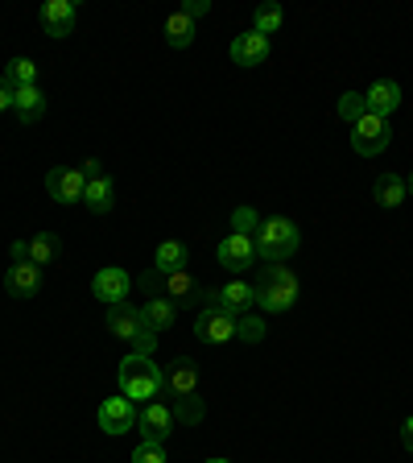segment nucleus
I'll return each mask as SVG.
<instances>
[{
  "label": "nucleus",
  "mask_w": 413,
  "mask_h": 463,
  "mask_svg": "<svg viewBox=\"0 0 413 463\" xmlns=\"http://www.w3.org/2000/svg\"><path fill=\"white\" fill-rule=\"evenodd\" d=\"M162 397H170L165 405L174 410V422L199 426L207 418V402L199 397V364L191 356H178L162 373Z\"/></svg>",
  "instance_id": "1"
},
{
  "label": "nucleus",
  "mask_w": 413,
  "mask_h": 463,
  "mask_svg": "<svg viewBox=\"0 0 413 463\" xmlns=\"http://www.w3.org/2000/svg\"><path fill=\"white\" fill-rule=\"evenodd\" d=\"M298 298H302V286H298V273L289 265H260L257 281H252V302L265 315H286Z\"/></svg>",
  "instance_id": "2"
},
{
  "label": "nucleus",
  "mask_w": 413,
  "mask_h": 463,
  "mask_svg": "<svg viewBox=\"0 0 413 463\" xmlns=\"http://www.w3.org/2000/svg\"><path fill=\"white\" fill-rule=\"evenodd\" d=\"M252 244H257V260H260V265H286V260L298 252L302 232H298V223H294V220L273 215V220H260Z\"/></svg>",
  "instance_id": "3"
},
{
  "label": "nucleus",
  "mask_w": 413,
  "mask_h": 463,
  "mask_svg": "<svg viewBox=\"0 0 413 463\" xmlns=\"http://www.w3.org/2000/svg\"><path fill=\"white\" fill-rule=\"evenodd\" d=\"M120 397H128V402H157L162 397V368L154 364V356H128L125 364H120Z\"/></svg>",
  "instance_id": "4"
},
{
  "label": "nucleus",
  "mask_w": 413,
  "mask_h": 463,
  "mask_svg": "<svg viewBox=\"0 0 413 463\" xmlns=\"http://www.w3.org/2000/svg\"><path fill=\"white\" fill-rule=\"evenodd\" d=\"M389 141H393V128H389V120H380V116L364 112L352 125V149H356L360 157H376V154H385Z\"/></svg>",
  "instance_id": "5"
},
{
  "label": "nucleus",
  "mask_w": 413,
  "mask_h": 463,
  "mask_svg": "<svg viewBox=\"0 0 413 463\" xmlns=\"http://www.w3.org/2000/svg\"><path fill=\"white\" fill-rule=\"evenodd\" d=\"M46 191L54 203H79L87 191L83 165H54V170L46 174Z\"/></svg>",
  "instance_id": "6"
},
{
  "label": "nucleus",
  "mask_w": 413,
  "mask_h": 463,
  "mask_svg": "<svg viewBox=\"0 0 413 463\" xmlns=\"http://www.w3.org/2000/svg\"><path fill=\"white\" fill-rule=\"evenodd\" d=\"M136 426H141V443H162L174 434V410L157 397V402H149L141 410V418H136Z\"/></svg>",
  "instance_id": "7"
},
{
  "label": "nucleus",
  "mask_w": 413,
  "mask_h": 463,
  "mask_svg": "<svg viewBox=\"0 0 413 463\" xmlns=\"http://www.w3.org/2000/svg\"><path fill=\"white\" fill-rule=\"evenodd\" d=\"M128 289H133V278H128V269H120V265H108V269H99L96 278H91V294H96L104 307L128 302Z\"/></svg>",
  "instance_id": "8"
},
{
  "label": "nucleus",
  "mask_w": 413,
  "mask_h": 463,
  "mask_svg": "<svg viewBox=\"0 0 413 463\" xmlns=\"http://www.w3.org/2000/svg\"><path fill=\"white\" fill-rule=\"evenodd\" d=\"M194 335L202 339V344H228V339H236V315H228V310H199V318H194Z\"/></svg>",
  "instance_id": "9"
},
{
  "label": "nucleus",
  "mask_w": 413,
  "mask_h": 463,
  "mask_svg": "<svg viewBox=\"0 0 413 463\" xmlns=\"http://www.w3.org/2000/svg\"><path fill=\"white\" fill-rule=\"evenodd\" d=\"M215 257H220V265L228 273H244L252 269V260H257V244H252V236H223L220 249H215Z\"/></svg>",
  "instance_id": "10"
},
{
  "label": "nucleus",
  "mask_w": 413,
  "mask_h": 463,
  "mask_svg": "<svg viewBox=\"0 0 413 463\" xmlns=\"http://www.w3.org/2000/svg\"><path fill=\"white\" fill-rule=\"evenodd\" d=\"M136 405L128 402V397H108L104 405H99V430L108 434H128L136 430Z\"/></svg>",
  "instance_id": "11"
},
{
  "label": "nucleus",
  "mask_w": 413,
  "mask_h": 463,
  "mask_svg": "<svg viewBox=\"0 0 413 463\" xmlns=\"http://www.w3.org/2000/svg\"><path fill=\"white\" fill-rule=\"evenodd\" d=\"M202 294H207V286H202L199 278H191V269H178L165 278V298H170L174 307H199L202 310Z\"/></svg>",
  "instance_id": "12"
},
{
  "label": "nucleus",
  "mask_w": 413,
  "mask_h": 463,
  "mask_svg": "<svg viewBox=\"0 0 413 463\" xmlns=\"http://www.w3.org/2000/svg\"><path fill=\"white\" fill-rule=\"evenodd\" d=\"M5 289H9L13 298H33L42 289V265H33V260H13L9 273H5Z\"/></svg>",
  "instance_id": "13"
},
{
  "label": "nucleus",
  "mask_w": 413,
  "mask_h": 463,
  "mask_svg": "<svg viewBox=\"0 0 413 463\" xmlns=\"http://www.w3.org/2000/svg\"><path fill=\"white\" fill-rule=\"evenodd\" d=\"M401 83H393V79H380V83H372L364 91V104H368V112L372 116H380V120H389V116L401 108Z\"/></svg>",
  "instance_id": "14"
},
{
  "label": "nucleus",
  "mask_w": 413,
  "mask_h": 463,
  "mask_svg": "<svg viewBox=\"0 0 413 463\" xmlns=\"http://www.w3.org/2000/svg\"><path fill=\"white\" fill-rule=\"evenodd\" d=\"M265 58H269V38L257 33V29H249V33H240L231 42V62L236 67H260Z\"/></svg>",
  "instance_id": "15"
},
{
  "label": "nucleus",
  "mask_w": 413,
  "mask_h": 463,
  "mask_svg": "<svg viewBox=\"0 0 413 463\" xmlns=\"http://www.w3.org/2000/svg\"><path fill=\"white\" fill-rule=\"evenodd\" d=\"M42 29H46L50 38L75 33V5H70V0H46V5H42Z\"/></svg>",
  "instance_id": "16"
},
{
  "label": "nucleus",
  "mask_w": 413,
  "mask_h": 463,
  "mask_svg": "<svg viewBox=\"0 0 413 463\" xmlns=\"http://www.w3.org/2000/svg\"><path fill=\"white\" fill-rule=\"evenodd\" d=\"M141 327H145L141 307H133V302H116V307H108V331H112L116 339H128V344H133V335Z\"/></svg>",
  "instance_id": "17"
},
{
  "label": "nucleus",
  "mask_w": 413,
  "mask_h": 463,
  "mask_svg": "<svg viewBox=\"0 0 413 463\" xmlns=\"http://www.w3.org/2000/svg\"><path fill=\"white\" fill-rule=\"evenodd\" d=\"M13 112H17L21 125H38L42 116H46V96H42V87H17V99H13Z\"/></svg>",
  "instance_id": "18"
},
{
  "label": "nucleus",
  "mask_w": 413,
  "mask_h": 463,
  "mask_svg": "<svg viewBox=\"0 0 413 463\" xmlns=\"http://www.w3.org/2000/svg\"><path fill=\"white\" fill-rule=\"evenodd\" d=\"M249 307H257V302H252V286L249 281H228V286H220V310H228V315H249Z\"/></svg>",
  "instance_id": "19"
},
{
  "label": "nucleus",
  "mask_w": 413,
  "mask_h": 463,
  "mask_svg": "<svg viewBox=\"0 0 413 463\" xmlns=\"http://www.w3.org/2000/svg\"><path fill=\"white\" fill-rule=\"evenodd\" d=\"M186 260H191V252H186V244H183V241H165V244H157L154 269L162 273V278H170V273L186 269Z\"/></svg>",
  "instance_id": "20"
},
{
  "label": "nucleus",
  "mask_w": 413,
  "mask_h": 463,
  "mask_svg": "<svg viewBox=\"0 0 413 463\" xmlns=\"http://www.w3.org/2000/svg\"><path fill=\"white\" fill-rule=\"evenodd\" d=\"M112 178H108V174H99V178H87V191H83V203L87 207H91V212L96 215H104V212H112Z\"/></svg>",
  "instance_id": "21"
},
{
  "label": "nucleus",
  "mask_w": 413,
  "mask_h": 463,
  "mask_svg": "<svg viewBox=\"0 0 413 463\" xmlns=\"http://www.w3.org/2000/svg\"><path fill=\"white\" fill-rule=\"evenodd\" d=\"M405 178L401 174H380V178H376V203H380V207H401L405 203Z\"/></svg>",
  "instance_id": "22"
},
{
  "label": "nucleus",
  "mask_w": 413,
  "mask_h": 463,
  "mask_svg": "<svg viewBox=\"0 0 413 463\" xmlns=\"http://www.w3.org/2000/svg\"><path fill=\"white\" fill-rule=\"evenodd\" d=\"M165 42H170L174 50H186L194 42V21L186 17L183 9L170 13V21H165Z\"/></svg>",
  "instance_id": "23"
},
{
  "label": "nucleus",
  "mask_w": 413,
  "mask_h": 463,
  "mask_svg": "<svg viewBox=\"0 0 413 463\" xmlns=\"http://www.w3.org/2000/svg\"><path fill=\"white\" fill-rule=\"evenodd\" d=\"M141 315H145V323H149L154 331H165L174 323V315H178V307H174L170 298H149L141 307Z\"/></svg>",
  "instance_id": "24"
},
{
  "label": "nucleus",
  "mask_w": 413,
  "mask_h": 463,
  "mask_svg": "<svg viewBox=\"0 0 413 463\" xmlns=\"http://www.w3.org/2000/svg\"><path fill=\"white\" fill-rule=\"evenodd\" d=\"M58 252H62V241H58L54 232H42V236L29 241V260H33V265H50Z\"/></svg>",
  "instance_id": "25"
},
{
  "label": "nucleus",
  "mask_w": 413,
  "mask_h": 463,
  "mask_svg": "<svg viewBox=\"0 0 413 463\" xmlns=\"http://www.w3.org/2000/svg\"><path fill=\"white\" fill-rule=\"evenodd\" d=\"M281 21H286L281 5H273V0H269V5H257V25H252V29L269 38V33H277V29H281Z\"/></svg>",
  "instance_id": "26"
},
{
  "label": "nucleus",
  "mask_w": 413,
  "mask_h": 463,
  "mask_svg": "<svg viewBox=\"0 0 413 463\" xmlns=\"http://www.w3.org/2000/svg\"><path fill=\"white\" fill-rule=\"evenodd\" d=\"M5 75L13 79V87H33L38 83V62H33V58H13Z\"/></svg>",
  "instance_id": "27"
},
{
  "label": "nucleus",
  "mask_w": 413,
  "mask_h": 463,
  "mask_svg": "<svg viewBox=\"0 0 413 463\" xmlns=\"http://www.w3.org/2000/svg\"><path fill=\"white\" fill-rule=\"evenodd\" d=\"M364 112H368V104H364V96H360V91H347V96H339V120L356 125Z\"/></svg>",
  "instance_id": "28"
},
{
  "label": "nucleus",
  "mask_w": 413,
  "mask_h": 463,
  "mask_svg": "<svg viewBox=\"0 0 413 463\" xmlns=\"http://www.w3.org/2000/svg\"><path fill=\"white\" fill-rule=\"evenodd\" d=\"M257 228H260V215L252 207H236L231 212V232L236 236H257Z\"/></svg>",
  "instance_id": "29"
},
{
  "label": "nucleus",
  "mask_w": 413,
  "mask_h": 463,
  "mask_svg": "<svg viewBox=\"0 0 413 463\" xmlns=\"http://www.w3.org/2000/svg\"><path fill=\"white\" fill-rule=\"evenodd\" d=\"M236 335H240L244 344H260V339H265V318L240 315V318H236Z\"/></svg>",
  "instance_id": "30"
},
{
  "label": "nucleus",
  "mask_w": 413,
  "mask_h": 463,
  "mask_svg": "<svg viewBox=\"0 0 413 463\" xmlns=\"http://www.w3.org/2000/svg\"><path fill=\"white\" fill-rule=\"evenodd\" d=\"M133 352H136V356H154V352H157V331L149 327V323H145V327L133 335Z\"/></svg>",
  "instance_id": "31"
},
{
  "label": "nucleus",
  "mask_w": 413,
  "mask_h": 463,
  "mask_svg": "<svg viewBox=\"0 0 413 463\" xmlns=\"http://www.w3.org/2000/svg\"><path fill=\"white\" fill-rule=\"evenodd\" d=\"M133 463H165V447L162 443H141L133 451Z\"/></svg>",
  "instance_id": "32"
},
{
  "label": "nucleus",
  "mask_w": 413,
  "mask_h": 463,
  "mask_svg": "<svg viewBox=\"0 0 413 463\" xmlns=\"http://www.w3.org/2000/svg\"><path fill=\"white\" fill-rule=\"evenodd\" d=\"M13 99H17V87H13L9 75H0V112H9Z\"/></svg>",
  "instance_id": "33"
},
{
  "label": "nucleus",
  "mask_w": 413,
  "mask_h": 463,
  "mask_svg": "<svg viewBox=\"0 0 413 463\" xmlns=\"http://www.w3.org/2000/svg\"><path fill=\"white\" fill-rule=\"evenodd\" d=\"M183 13H186L191 21H199L202 13H211V0H191V5H183Z\"/></svg>",
  "instance_id": "34"
},
{
  "label": "nucleus",
  "mask_w": 413,
  "mask_h": 463,
  "mask_svg": "<svg viewBox=\"0 0 413 463\" xmlns=\"http://www.w3.org/2000/svg\"><path fill=\"white\" fill-rule=\"evenodd\" d=\"M99 174H104V162H99V157H87V162H83V178H99Z\"/></svg>",
  "instance_id": "35"
},
{
  "label": "nucleus",
  "mask_w": 413,
  "mask_h": 463,
  "mask_svg": "<svg viewBox=\"0 0 413 463\" xmlns=\"http://www.w3.org/2000/svg\"><path fill=\"white\" fill-rule=\"evenodd\" d=\"M401 443H405V451L413 455V414L405 418V426H401Z\"/></svg>",
  "instance_id": "36"
},
{
  "label": "nucleus",
  "mask_w": 413,
  "mask_h": 463,
  "mask_svg": "<svg viewBox=\"0 0 413 463\" xmlns=\"http://www.w3.org/2000/svg\"><path fill=\"white\" fill-rule=\"evenodd\" d=\"M13 260H29V241H13Z\"/></svg>",
  "instance_id": "37"
},
{
  "label": "nucleus",
  "mask_w": 413,
  "mask_h": 463,
  "mask_svg": "<svg viewBox=\"0 0 413 463\" xmlns=\"http://www.w3.org/2000/svg\"><path fill=\"white\" fill-rule=\"evenodd\" d=\"M405 191H409V194H413V170H409V178H405Z\"/></svg>",
  "instance_id": "38"
},
{
  "label": "nucleus",
  "mask_w": 413,
  "mask_h": 463,
  "mask_svg": "<svg viewBox=\"0 0 413 463\" xmlns=\"http://www.w3.org/2000/svg\"><path fill=\"white\" fill-rule=\"evenodd\" d=\"M207 463H231V459H207Z\"/></svg>",
  "instance_id": "39"
}]
</instances>
